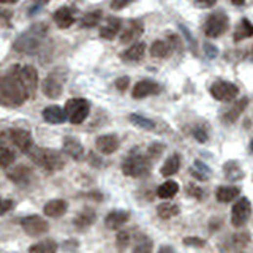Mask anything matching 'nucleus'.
I'll list each match as a JSON object with an SVG mask.
<instances>
[{
  "label": "nucleus",
  "mask_w": 253,
  "mask_h": 253,
  "mask_svg": "<svg viewBox=\"0 0 253 253\" xmlns=\"http://www.w3.org/2000/svg\"><path fill=\"white\" fill-rule=\"evenodd\" d=\"M172 46L168 43V40H157L150 44V56L155 59H168L172 54Z\"/></svg>",
  "instance_id": "25"
},
{
  "label": "nucleus",
  "mask_w": 253,
  "mask_h": 253,
  "mask_svg": "<svg viewBox=\"0 0 253 253\" xmlns=\"http://www.w3.org/2000/svg\"><path fill=\"white\" fill-rule=\"evenodd\" d=\"M215 5V2H195V6L198 8H212Z\"/></svg>",
  "instance_id": "54"
},
{
  "label": "nucleus",
  "mask_w": 253,
  "mask_h": 253,
  "mask_svg": "<svg viewBox=\"0 0 253 253\" xmlns=\"http://www.w3.org/2000/svg\"><path fill=\"white\" fill-rule=\"evenodd\" d=\"M114 85H116V89L119 92H125L126 89H128V85H130V78L128 76H121V78H117L116 81H114Z\"/></svg>",
  "instance_id": "44"
},
{
  "label": "nucleus",
  "mask_w": 253,
  "mask_h": 253,
  "mask_svg": "<svg viewBox=\"0 0 253 253\" xmlns=\"http://www.w3.org/2000/svg\"><path fill=\"white\" fill-rule=\"evenodd\" d=\"M249 106V97H242L241 100H237V102L231 106L228 111L223 112L222 116V122L223 124H234L241 114L245 111V108Z\"/></svg>",
  "instance_id": "16"
},
{
  "label": "nucleus",
  "mask_w": 253,
  "mask_h": 253,
  "mask_svg": "<svg viewBox=\"0 0 253 253\" xmlns=\"http://www.w3.org/2000/svg\"><path fill=\"white\" fill-rule=\"evenodd\" d=\"M128 244H130V234L126 231H121L117 234V237H116V245H117V249L121 250V252H124L126 247H128Z\"/></svg>",
  "instance_id": "40"
},
{
  "label": "nucleus",
  "mask_w": 253,
  "mask_h": 253,
  "mask_svg": "<svg viewBox=\"0 0 253 253\" xmlns=\"http://www.w3.org/2000/svg\"><path fill=\"white\" fill-rule=\"evenodd\" d=\"M252 37H253V24L247 18H244L234 30V42H241V40L252 38Z\"/></svg>",
  "instance_id": "30"
},
{
  "label": "nucleus",
  "mask_w": 253,
  "mask_h": 253,
  "mask_svg": "<svg viewBox=\"0 0 253 253\" xmlns=\"http://www.w3.org/2000/svg\"><path fill=\"white\" fill-rule=\"evenodd\" d=\"M239 253H241V252H239Z\"/></svg>",
  "instance_id": "59"
},
{
  "label": "nucleus",
  "mask_w": 253,
  "mask_h": 253,
  "mask_svg": "<svg viewBox=\"0 0 253 253\" xmlns=\"http://www.w3.org/2000/svg\"><path fill=\"white\" fill-rule=\"evenodd\" d=\"M62 150H63V154L71 157L73 160H83L84 158V154H85L84 146L79 143L76 138H71V136L63 138Z\"/></svg>",
  "instance_id": "17"
},
{
  "label": "nucleus",
  "mask_w": 253,
  "mask_h": 253,
  "mask_svg": "<svg viewBox=\"0 0 253 253\" xmlns=\"http://www.w3.org/2000/svg\"><path fill=\"white\" fill-rule=\"evenodd\" d=\"M43 5H44V3H35V5H33L32 8L29 10V16H33V15H35V11H38Z\"/></svg>",
  "instance_id": "56"
},
{
  "label": "nucleus",
  "mask_w": 253,
  "mask_h": 253,
  "mask_svg": "<svg viewBox=\"0 0 253 253\" xmlns=\"http://www.w3.org/2000/svg\"><path fill=\"white\" fill-rule=\"evenodd\" d=\"M158 253H174V249L169 247V245H162V247L158 249Z\"/></svg>",
  "instance_id": "55"
},
{
  "label": "nucleus",
  "mask_w": 253,
  "mask_h": 253,
  "mask_svg": "<svg viewBox=\"0 0 253 253\" xmlns=\"http://www.w3.org/2000/svg\"><path fill=\"white\" fill-rule=\"evenodd\" d=\"M239 195H241V190L237 187H230V185H222L215 191V198L218 203H231Z\"/></svg>",
  "instance_id": "27"
},
{
  "label": "nucleus",
  "mask_w": 253,
  "mask_h": 253,
  "mask_svg": "<svg viewBox=\"0 0 253 253\" xmlns=\"http://www.w3.org/2000/svg\"><path fill=\"white\" fill-rule=\"evenodd\" d=\"M150 169V160L143 154H136V152H131L122 163V172L128 177H144L149 174Z\"/></svg>",
  "instance_id": "4"
},
{
  "label": "nucleus",
  "mask_w": 253,
  "mask_h": 253,
  "mask_svg": "<svg viewBox=\"0 0 253 253\" xmlns=\"http://www.w3.org/2000/svg\"><path fill=\"white\" fill-rule=\"evenodd\" d=\"M52 19H54L59 29H68L70 25L75 24V11L71 6H61L54 11Z\"/></svg>",
  "instance_id": "18"
},
{
  "label": "nucleus",
  "mask_w": 253,
  "mask_h": 253,
  "mask_svg": "<svg viewBox=\"0 0 253 253\" xmlns=\"http://www.w3.org/2000/svg\"><path fill=\"white\" fill-rule=\"evenodd\" d=\"M95 222H97L95 211L90 209V208H85L75 217L73 225H75V228H78V230H85V228H89V226L94 225Z\"/></svg>",
  "instance_id": "24"
},
{
  "label": "nucleus",
  "mask_w": 253,
  "mask_h": 253,
  "mask_svg": "<svg viewBox=\"0 0 253 253\" xmlns=\"http://www.w3.org/2000/svg\"><path fill=\"white\" fill-rule=\"evenodd\" d=\"M144 32V25H143V21H139V19H130L128 22L125 25V30L122 32L121 35V43H131L138 40L139 37L143 35Z\"/></svg>",
  "instance_id": "15"
},
{
  "label": "nucleus",
  "mask_w": 253,
  "mask_h": 253,
  "mask_svg": "<svg viewBox=\"0 0 253 253\" xmlns=\"http://www.w3.org/2000/svg\"><path fill=\"white\" fill-rule=\"evenodd\" d=\"M46 37H48V25H46V22L32 24L27 30L19 33L15 43H13V49L19 52V54H37L42 49Z\"/></svg>",
  "instance_id": "2"
},
{
  "label": "nucleus",
  "mask_w": 253,
  "mask_h": 253,
  "mask_svg": "<svg viewBox=\"0 0 253 253\" xmlns=\"http://www.w3.org/2000/svg\"><path fill=\"white\" fill-rule=\"evenodd\" d=\"M130 220V214L126 211H111L105 218V226L108 230H119Z\"/></svg>",
  "instance_id": "20"
},
{
  "label": "nucleus",
  "mask_w": 253,
  "mask_h": 253,
  "mask_svg": "<svg viewBox=\"0 0 253 253\" xmlns=\"http://www.w3.org/2000/svg\"><path fill=\"white\" fill-rule=\"evenodd\" d=\"M179 212H181V209H179V206L174 203H162L157 208V214L160 218H163V220H169V218L179 215Z\"/></svg>",
  "instance_id": "33"
},
{
  "label": "nucleus",
  "mask_w": 253,
  "mask_h": 253,
  "mask_svg": "<svg viewBox=\"0 0 253 253\" xmlns=\"http://www.w3.org/2000/svg\"><path fill=\"white\" fill-rule=\"evenodd\" d=\"M130 122L133 125L139 126V128H144V130H154L155 128V122L152 121V119H148L144 117L141 114H138V112H133V114H130Z\"/></svg>",
  "instance_id": "36"
},
{
  "label": "nucleus",
  "mask_w": 253,
  "mask_h": 253,
  "mask_svg": "<svg viewBox=\"0 0 253 253\" xmlns=\"http://www.w3.org/2000/svg\"><path fill=\"white\" fill-rule=\"evenodd\" d=\"M66 211H68V203H66L65 199H51V201L46 203L43 208L44 215H48L51 218L62 217Z\"/></svg>",
  "instance_id": "22"
},
{
  "label": "nucleus",
  "mask_w": 253,
  "mask_h": 253,
  "mask_svg": "<svg viewBox=\"0 0 253 253\" xmlns=\"http://www.w3.org/2000/svg\"><path fill=\"white\" fill-rule=\"evenodd\" d=\"M122 29V19L117 16H109L106 18L105 24L100 29V37L103 40H112Z\"/></svg>",
  "instance_id": "19"
},
{
  "label": "nucleus",
  "mask_w": 253,
  "mask_h": 253,
  "mask_svg": "<svg viewBox=\"0 0 253 253\" xmlns=\"http://www.w3.org/2000/svg\"><path fill=\"white\" fill-rule=\"evenodd\" d=\"M250 244V236L249 232H237V234L231 236L230 239V250H237L241 252Z\"/></svg>",
  "instance_id": "35"
},
{
  "label": "nucleus",
  "mask_w": 253,
  "mask_h": 253,
  "mask_svg": "<svg viewBox=\"0 0 253 253\" xmlns=\"http://www.w3.org/2000/svg\"><path fill=\"white\" fill-rule=\"evenodd\" d=\"M187 193H189V196H193L195 199H203L204 198L203 189L198 187V185H193V184H190L189 187H187Z\"/></svg>",
  "instance_id": "43"
},
{
  "label": "nucleus",
  "mask_w": 253,
  "mask_h": 253,
  "mask_svg": "<svg viewBox=\"0 0 253 253\" xmlns=\"http://www.w3.org/2000/svg\"><path fill=\"white\" fill-rule=\"evenodd\" d=\"M193 136H195V139L198 143H206L209 139V131H208L206 126L198 125V126L193 128Z\"/></svg>",
  "instance_id": "39"
},
{
  "label": "nucleus",
  "mask_w": 253,
  "mask_h": 253,
  "mask_svg": "<svg viewBox=\"0 0 253 253\" xmlns=\"http://www.w3.org/2000/svg\"><path fill=\"white\" fill-rule=\"evenodd\" d=\"M179 169H181V155H179V154H172L171 157L166 158V162L162 166L160 172H162L163 177H169V176H174Z\"/></svg>",
  "instance_id": "28"
},
{
  "label": "nucleus",
  "mask_w": 253,
  "mask_h": 253,
  "mask_svg": "<svg viewBox=\"0 0 253 253\" xmlns=\"http://www.w3.org/2000/svg\"><path fill=\"white\" fill-rule=\"evenodd\" d=\"M15 160H16V155L11 149H8L6 146L0 148V163H2L3 169H8V166H11Z\"/></svg>",
  "instance_id": "38"
},
{
  "label": "nucleus",
  "mask_w": 253,
  "mask_h": 253,
  "mask_svg": "<svg viewBox=\"0 0 253 253\" xmlns=\"http://www.w3.org/2000/svg\"><path fill=\"white\" fill-rule=\"evenodd\" d=\"M8 135H10V141L15 144L21 152L29 154V152L32 150L33 139H32L30 131L22 130V128H15V130H10Z\"/></svg>",
  "instance_id": "12"
},
{
  "label": "nucleus",
  "mask_w": 253,
  "mask_h": 253,
  "mask_svg": "<svg viewBox=\"0 0 253 253\" xmlns=\"http://www.w3.org/2000/svg\"><path fill=\"white\" fill-rule=\"evenodd\" d=\"M223 172L226 179H230V181H241L244 177V171L241 168V165L234 160H231V162H226L223 165Z\"/></svg>",
  "instance_id": "29"
},
{
  "label": "nucleus",
  "mask_w": 253,
  "mask_h": 253,
  "mask_svg": "<svg viewBox=\"0 0 253 253\" xmlns=\"http://www.w3.org/2000/svg\"><path fill=\"white\" fill-rule=\"evenodd\" d=\"M162 92V85L157 81H152V79H143L135 84V87L131 89V97L136 100H141L150 95H158Z\"/></svg>",
  "instance_id": "11"
},
{
  "label": "nucleus",
  "mask_w": 253,
  "mask_h": 253,
  "mask_svg": "<svg viewBox=\"0 0 253 253\" xmlns=\"http://www.w3.org/2000/svg\"><path fill=\"white\" fill-rule=\"evenodd\" d=\"M13 208H15V201H11V199H3V201H2V214L3 215L10 209H13Z\"/></svg>",
  "instance_id": "51"
},
{
  "label": "nucleus",
  "mask_w": 253,
  "mask_h": 253,
  "mask_svg": "<svg viewBox=\"0 0 253 253\" xmlns=\"http://www.w3.org/2000/svg\"><path fill=\"white\" fill-rule=\"evenodd\" d=\"M30 97L33 95L22 79L21 65L10 66L0 78V103L6 108H18Z\"/></svg>",
  "instance_id": "1"
},
{
  "label": "nucleus",
  "mask_w": 253,
  "mask_h": 253,
  "mask_svg": "<svg viewBox=\"0 0 253 253\" xmlns=\"http://www.w3.org/2000/svg\"><path fill=\"white\" fill-rule=\"evenodd\" d=\"M21 228L24 230L25 234H29L32 237H38V236H43L48 232L49 225L43 217L29 215V217H24L21 220Z\"/></svg>",
  "instance_id": "9"
},
{
  "label": "nucleus",
  "mask_w": 253,
  "mask_h": 253,
  "mask_svg": "<svg viewBox=\"0 0 253 253\" xmlns=\"http://www.w3.org/2000/svg\"><path fill=\"white\" fill-rule=\"evenodd\" d=\"M29 157L33 163L48 172H56L65 168V158L62 155V152H59L56 149L35 148L29 152Z\"/></svg>",
  "instance_id": "3"
},
{
  "label": "nucleus",
  "mask_w": 253,
  "mask_h": 253,
  "mask_svg": "<svg viewBox=\"0 0 253 253\" xmlns=\"http://www.w3.org/2000/svg\"><path fill=\"white\" fill-rule=\"evenodd\" d=\"M179 191V184L174 181H166L157 189V196L162 199H169L172 196H176Z\"/></svg>",
  "instance_id": "32"
},
{
  "label": "nucleus",
  "mask_w": 253,
  "mask_h": 253,
  "mask_svg": "<svg viewBox=\"0 0 253 253\" xmlns=\"http://www.w3.org/2000/svg\"><path fill=\"white\" fill-rule=\"evenodd\" d=\"M29 253H57V244L52 239H46V241L33 244L29 249Z\"/></svg>",
  "instance_id": "34"
},
{
  "label": "nucleus",
  "mask_w": 253,
  "mask_h": 253,
  "mask_svg": "<svg viewBox=\"0 0 253 253\" xmlns=\"http://www.w3.org/2000/svg\"><path fill=\"white\" fill-rule=\"evenodd\" d=\"M66 71L63 68H56L52 70L48 76L44 78V81L42 83V92L48 97L56 100L62 95L63 92V84L66 81Z\"/></svg>",
  "instance_id": "5"
},
{
  "label": "nucleus",
  "mask_w": 253,
  "mask_h": 253,
  "mask_svg": "<svg viewBox=\"0 0 253 253\" xmlns=\"http://www.w3.org/2000/svg\"><path fill=\"white\" fill-rule=\"evenodd\" d=\"M252 214V204L249 201V198H241L237 199V203L232 206L231 209V223L236 228H241L245 223L249 222Z\"/></svg>",
  "instance_id": "10"
},
{
  "label": "nucleus",
  "mask_w": 253,
  "mask_h": 253,
  "mask_svg": "<svg viewBox=\"0 0 253 253\" xmlns=\"http://www.w3.org/2000/svg\"><path fill=\"white\" fill-rule=\"evenodd\" d=\"M103 18V11L102 10H92V11H87L85 15L81 18V27L84 29H92L95 27V25L100 24Z\"/></svg>",
  "instance_id": "31"
},
{
  "label": "nucleus",
  "mask_w": 253,
  "mask_h": 253,
  "mask_svg": "<svg viewBox=\"0 0 253 253\" xmlns=\"http://www.w3.org/2000/svg\"><path fill=\"white\" fill-rule=\"evenodd\" d=\"M190 174H191L193 177H195V179H198V181H208V179H209L208 174H204V172L195 169L193 166H191V169H190Z\"/></svg>",
  "instance_id": "50"
},
{
  "label": "nucleus",
  "mask_w": 253,
  "mask_h": 253,
  "mask_svg": "<svg viewBox=\"0 0 253 253\" xmlns=\"http://www.w3.org/2000/svg\"><path fill=\"white\" fill-rule=\"evenodd\" d=\"M230 18L225 11L211 13L208 19L204 21V35L209 38H218L228 30Z\"/></svg>",
  "instance_id": "7"
},
{
  "label": "nucleus",
  "mask_w": 253,
  "mask_h": 253,
  "mask_svg": "<svg viewBox=\"0 0 253 253\" xmlns=\"http://www.w3.org/2000/svg\"><path fill=\"white\" fill-rule=\"evenodd\" d=\"M11 15H13V13H10V11H2V13H0V16H2V22H3L5 25L10 24V18H11Z\"/></svg>",
  "instance_id": "53"
},
{
  "label": "nucleus",
  "mask_w": 253,
  "mask_h": 253,
  "mask_svg": "<svg viewBox=\"0 0 253 253\" xmlns=\"http://www.w3.org/2000/svg\"><path fill=\"white\" fill-rule=\"evenodd\" d=\"M250 148H252V150H253V139H252V144H250Z\"/></svg>",
  "instance_id": "58"
},
{
  "label": "nucleus",
  "mask_w": 253,
  "mask_h": 253,
  "mask_svg": "<svg viewBox=\"0 0 253 253\" xmlns=\"http://www.w3.org/2000/svg\"><path fill=\"white\" fill-rule=\"evenodd\" d=\"M6 176H8L10 181L13 184H16V185H29L32 182V179H33V172H32V169L29 168V166L18 165L11 171L6 172Z\"/></svg>",
  "instance_id": "14"
},
{
  "label": "nucleus",
  "mask_w": 253,
  "mask_h": 253,
  "mask_svg": "<svg viewBox=\"0 0 253 253\" xmlns=\"http://www.w3.org/2000/svg\"><path fill=\"white\" fill-rule=\"evenodd\" d=\"M21 75H22L25 85H27V89L33 95L35 94V90H37V85H38V73H37V70L30 65H24V66H21Z\"/></svg>",
  "instance_id": "26"
},
{
  "label": "nucleus",
  "mask_w": 253,
  "mask_h": 253,
  "mask_svg": "<svg viewBox=\"0 0 253 253\" xmlns=\"http://www.w3.org/2000/svg\"><path fill=\"white\" fill-rule=\"evenodd\" d=\"M65 112H66V119H68L73 125L83 124L90 114L89 100H85V98L68 100V102H66V106H65Z\"/></svg>",
  "instance_id": "6"
},
{
  "label": "nucleus",
  "mask_w": 253,
  "mask_h": 253,
  "mask_svg": "<svg viewBox=\"0 0 253 253\" xmlns=\"http://www.w3.org/2000/svg\"><path fill=\"white\" fill-rule=\"evenodd\" d=\"M42 116L44 119V122L52 124V125H57V124H63L66 121V112L65 109H62L61 106L57 105H51V106H46L43 109Z\"/></svg>",
  "instance_id": "21"
},
{
  "label": "nucleus",
  "mask_w": 253,
  "mask_h": 253,
  "mask_svg": "<svg viewBox=\"0 0 253 253\" xmlns=\"http://www.w3.org/2000/svg\"><path fill=\"white\" fill-rule=\"evenodd\" d=\"M162 152H163V146L162 144H150L149 146V154L150 157H154V158H158L160 155H162Z\"/></svg>",
  "instance_id": "48"
},
{
  "label": "nucleus",
  "mask_w": 253,
  "mask_h": 253,
  "mask_svg": "<svg viewBox=\"0 0 253 253\" xmlns=\"http://www.w3.org/2000/svg\"><path fill=\"white\" fill-rule=\"evenodd\" d=\"M130 2H111V8L112 10H121V8H125V6H128Z\"/></svg>",
  "instance_id": "52"
},
{
  "label": "nucleus",
  "mask_w": 253,
  "mask_h": 253,
  "mask_svg": "<svg viewBox=\"0 0 253 253\" xmlns=\"http://www.w3.org/2000/svg\"><path fill=\"white\" fill-rule=\"evenodd\" d=\"M146 54V43L143 42H138V43H133L130 48H126L122 54L121 59L124 62H139Z\"/></svg>",
  "instance_id": "23"
},
{
  "label": "nucleus",
  "mask_w": 253,
  "mask_h": 253,
  "mask_svg": "<svg viewBox=\"0 0 253 253\" xmlns=\"http://www.w3.org/2000/svg\"><path fill=\"white\" fill-rule=\"evenodd\" d=\"M78 247H79V244L76 241H73V239H68V241H65L62 244V249L65 253H75Z\"/></svg>",
  "instance_id": "47"
},
{
  "label": "nucleus",
  "mask_w": 253,
  "mask_h": 253,
  "mask_svg": "<svg viewBox=\"0 0 253 253\" xmlns=\"http://www.w3.org/2000/svg\"><path fill=\"white\" fill-rule=\"evenodd\" d=\"M168 43L172 46V49H179L182 51V43H181V37H177L176 33H168Z\"/></svg>",
  "instance_id": "46"
},
{
  "label": "nucleus",
  "mask_w": 253,
  "mask_h": 253,
  "mask_svg": "<svg viewBox=\"0 0 253 253\" xmlns=\"http://www.w3.org/2000/svg\"><path fill=\"white\" fill-rule=\"evenodd\" d=\"M209 92L217 102H222V103H230L239 95L237 85L230 81H215L211 85Z\"/></svg>",
  "instance_id": "8"
},
{
  "label": "nucleus",
  "mask_w": 253,
  "mask_h": 253,
  "mask_svg": "<svg viewBox=\"0 0 253 253\" xmlns=\"http://www.w3.org/2000/svg\"><path fill=\"white\" fill-rule=\"evenodd\" d=\"M152 249H154L152 239L148 236H141L138 239L135 249H133V253H152Z\"/></svg>",
  "instance_id": "37"
},
{
  "label": "nucleus",
  "mask_w": 253,
  "mask_h": 253,
  "mask_svg": "<svg viewBox=\"0 0 253 253\" xmlns=\"http://www.w3.org/2000/svg\"><path fill=\"white\" fill-rule=\"evenodd\" d=\"M203 49H204V56L208 57V59H215V57L218 56L217 46H214L212 43H204Z\"/></svg>",
  "instance_id": "45"
},
{
  "label": "nucleus",
  "mask_w": 253,
  "mask_h": 253,
  "mask_svg": "<svg viewBox=\"0 0 253 253\" xmlns=\"http://www.w3.org/2000/svg\"><path fill=\"white\" fill-rule=\"evenodd\" d=\"M193 168L198 169V171H201L204 172V174H211V169H209V166H206V163H203L201 160H195V163H193Z\"/></svg>",
  "instance_id": "49"
},
{
  "label": "nucleus",
  "mask_w": 253,
  "mask_h": 253,
  "mask_svg": "<svg viewBox=\"0 0 253 253\" xmlns=\"http://www.w3.org/2000/svg\"><path fill=\"white\" fill-rule=\"evenodd\" d=\"M179 30L182 32V35L185 37V40H187L189 44L191 46V51L196 54V40H195V37H193V33H191L187 27H185L184 24H179Z\"/></svg>",
  "instance_id": "41"
},
{
  "label": "nucleus",
  "mask_w": 253,
  "mask_h": 253,
  "mask_svg": "<svg viewBox=\"0 0 253 253\" xmlns=\"http://www.w3.org/2000/svg\"><path fill=\"white\" fill-rule=\"evenodd\" d=\"M119 146H121V141H119L117 135H102V136H98L95 141L97 150L103 155L114 154V152L119 149Z\"/></svg>",
  "instance_id": "13"
},
{
  "label": "nucleus",
  "mask_w": 253,
  "mask_h": 253,
  "mask_svg": "<svg viewBox=\"0 0 253 253\" xmlns=\"http://www.w3.org/2000/svg\"><path fill=\"white\" fill-rule=\"evenodd\" d=\"M89 157H90V160H92V163H94V166H100V165H102V162H98V158H97L95 154H90Z\"/></svg>",
  "instance_id": "57"
},
{
  "label": "nucleus",
  "mask_w": 253,
  "mask_h": 253,
  "mask_svg": "<svg viewBox=\"0 0 253 253\" xmlns=\"http://www.w3.org/2000/svg\"><path fill=\"white\" fill-rule=\"evenodd\" d=\"M184 245L187 247H196V249H201L206 245V241L201 237H195V236H190V237H185L184 239Z\"/></svg>",
  "instance_id": "42"
}]
</instances>
